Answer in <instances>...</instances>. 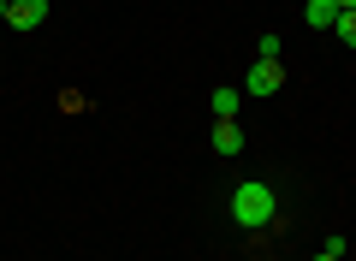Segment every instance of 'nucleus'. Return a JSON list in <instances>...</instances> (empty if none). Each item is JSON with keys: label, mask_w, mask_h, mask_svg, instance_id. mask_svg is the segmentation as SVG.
<instances>
[{"label": "nucleus", "mask_w": 356, "mask_h": 261, "mask_svg": "<svg viewBox=\"0 0 356 261\" xmlns=\"http://www.w3.org/2000/svg\"><path fill=\"white\" fill-rule=\"evenodd\" d=\"M238 107H243V89L220 84V89H214V119H238Z\"/></svg>", "instance_id": "nucleus-6"}, {"label": "nucleus", "mask_w": 356, "mask_h": 261, "mask_svg": "<svg viewBox=\"0 0 356 261\" xmlns=\"http://www.w3.org/2000/svg\"><path fill=\"white\" fill-rule=\"evenodd\" d=\"M255 60H280V36H261V42H255Z\"/></svg>", "instance_id": "nucleus-8"}, {"label": "nucleus", "mask_w": 356, "mask_h": 261, "mask_svg": "<svg viewBox=\"0 0 356 261\" xmlns=\"http://www.w3.org/2000/svg\"><path fill=\"white\" fill-rule=\"evenodd\" d=\"M332 30H339L344 48H356V13H339V24H332Z\"/></svg>", "instance_id": "nucleus-7"}, {"label": "nucleus", "mask_w": 356, "mask_h": 261, "mask_svg": "<svg viewBox=\"0 0 356 261\" xmlns=\"http://www.w3.org/2000/svg\"><path fill=\"white\" fill-rule=\"evenodd\" d=\"M315 261H339V255H327V249H321V255H315Z\"/></svg>", "instance_id": "nucleus-10"}, {"label": "nucleus", "mask_w": 356, "mask_h": 261, "mask_svg": "<svg viewBox=\"0 0 356 261\" xmlns=\"http://www.w3.org/2000/svg\"><path fill=\"white\" fill-rule=\"evenodd\" d=\"M0 18L13 30H42L48 24V0H0Z\"/></svg>", "instance_id": "nucleus-2"}, {"label": "nucleus", "mask_w": 356, "mask_h": 261, "mask_svg": "<svg viewBox=\"0 0 356 261\" xmlns=\"http://www.w3.org/2000/svg\"><path fill=\"white\" fill-rule=\"evenodd\" d=\"M280 84H285L280 60H255V65H250V77H243V89H250V95H273Z\"/></svg>", "instance_id": "nucleus-3"}, {"label": "nucleus", "mask_w": 356, "mask_h": 261, "mask_svg": "<svg viewBox=\"0 0 356 261\" xmlns=\"http://www.w3.org/2000/svg\"><path fill=\"white\" fill-rule=\"evenodd\" d=\"M339 13H356V0H339Z\"/></svg>", "instance_id": "nucleus-9"}, {"label": "nucleus", "mask_w": 356, "mask_h": 261, "mask_svg": "<svg viewBox=\"0 0 356 261\" xmlns=\"http://www.w3.org/2000/svg\"><path fill=\"white\" fill-rule=\"evenodd\" d=\"M208 143H214V155H226V161H232V155L243 149V131H238V119H214V137H208Z\"/></svg>", "instance_id": "nucleus-4"}, {"label": "nucleus", "mask_w": 356, "mask_h": 261, "mask_svg": "<svg viewBox=\"0 0 356 261\" xmlns=\"http://www.w3.org/2000/svg\"><path fill=\"white\" fill-rule=\"evenodd\" d=\"M232 226H273V190L261 178H243L232 190Z\"/></svg>", "instance_id": "nucleus-1"}, {"label": "nucleus", "mask_w": 356, "mask_h": 261, "mask_svg": "<svg viewBox=\"0 0 356 261\" xmlns=\"http://www.w3.org/2000/svg\"><path fill=\"white\" fill-rule=\"evenodd\" d=\"M303 18H309V30H332L339 24V0H309Z\"/></svg>", "instance_id": "nucleus-5"}]
</instances>
